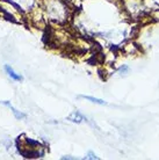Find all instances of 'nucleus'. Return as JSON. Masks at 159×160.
I'll use <instances>...</instances> for the list:
<instances>
[{
  "label": "nucleus",
  "mask_w": 159,
  "mask_h": 160,
  "mask_svg": "<svg viewBox=\"0 0 159 160\" xmlns=\"http://www.w3.org/2000/svg\"><path fill=\"white\" fill-rule=\"evenodd\" d=\"M0 103L6 104V106H7L8 108H9V109H11V110L13 112V114L15 115L16 118H23V117H26V115H24L23 112H19V110H16V109L14 108V107H13V106H12L11 103H9V102H6V101H3V102H1V101H0Z\"/></svg>",
  "instance_id": "nucleus-2"
},
{
  "label": "nucleus",
  "mask_w": 159,
  "mask_h": 160,
  "mask_svg": "<svg viewBox=\"0 0 159 160\" xmlns=\"http://www.w3.org/2000/svg\"><path fill=\"white\" fill-rule=\"evenodd\" d=\"M69 120L72 121V122H81L83 120H86V118H84L83 115H80L78 112H74L71 114V116L69 117Z\"/></svg>",
  "instance_id": "nucleus-3"
},
{
  "label": "nucleus",
  "mask_w": 159,
  "mask_h": 160,
  "mask_svg": "<svg viewBox=\"0 0 159 160\" xmlns=\"http://www.w3.org/2000/svg\"><path fill=\"white\" fill-rule=\"evenodd\" d=\"M5 71L7 72V74L11 77L13 80H15V81H20V80H22V77H21L20 74H18L9 65H5Z\"/></svg>",
  "instance_id": "nucleus-1"
},
{
  "label": "nucleus",
  "mask_w": 159,
  "mask_h": 160,
  "mask_svg": "<svg viewBox=\"0 0 159 160\" xmlns=\"http://www.w3.org/2000/svg\"><path fill=\"white\" fill-rule=\"evenodd\" d=\"M81 98H84V99H86V100H90L92 101V102H95V103H99V104H106V102L102 100H99V99H95V98H92V96H85L83 95Z\"/></svg>",
  "instance_id": "nucleus-4"
}]
</instances>
